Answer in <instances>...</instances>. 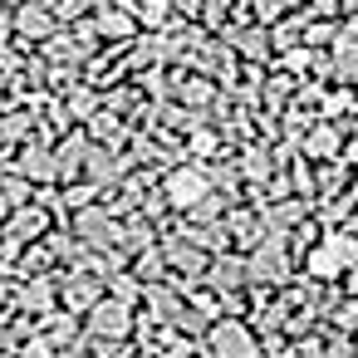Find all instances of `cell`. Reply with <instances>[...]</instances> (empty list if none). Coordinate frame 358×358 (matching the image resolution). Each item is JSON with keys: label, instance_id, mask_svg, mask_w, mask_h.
I'll return each mask as SVG.
<instances>
[{"label": "cell", "instance_id": "7a4b0ae2", "mask_svg": "<svg viewBox=\"0 0 358 358\" xmlns=\"http://www.w3.org/2000/svg\"><path fill=\"white\" fill-rule=\"evenodd\" d=\"M94 324H99V329H103V334H113V329H118V334H123V324H128V314H123V309H113V304H103V309H99V319H94Z\"/></svg>", "mask_w": 358, "mask_h": 358}, {"label": "cell", "instance_id": "3957f363", "mask_svg": "<svg viewBox=\"0 0 358 358\" xmlns=\"http://www.w3.org/2000/svg\"><path fill=\"white\" fill-rule=\"evenodd\" d=\"M30 358H50V353H45V348H35V353H30Z\"/></svg>", "mask_w": 358, "mask_h": 358}, {"label": "cell", "instance_id": "6da1fadb", "mask_svg": "<svg viewBox=\"0 0 358 358\" xmlns=\"http://www.w3.org/2000/svg\"><path fill=\"white\" fill-rule=\"evenodd\" d=\"M216 358H255L250 334H245V329H236V324H226V329L216 334Z\"/></svg>", "mask_w": 358, "mask_h": 358}]
</instances>
